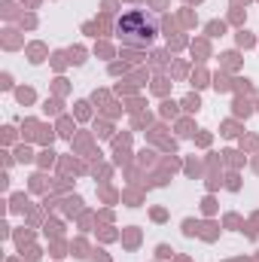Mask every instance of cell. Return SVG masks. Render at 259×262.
<instances>
[{
  "instance_id": "1",
  "label": "cell",
  "mask_w": 259,
  "mask_h": 262,
  "mask_svg": "<svg viewBox=\"0 0 259 262\" xmlns=\"http://www.w3.org/2000/svg\"><path fill=\"white\" fill-rule=\"evenodd\" d=\"M116 34L125 46H149L159 37V18L146 9H131L116 18Z\"/></svg>"
}]
</instances>
